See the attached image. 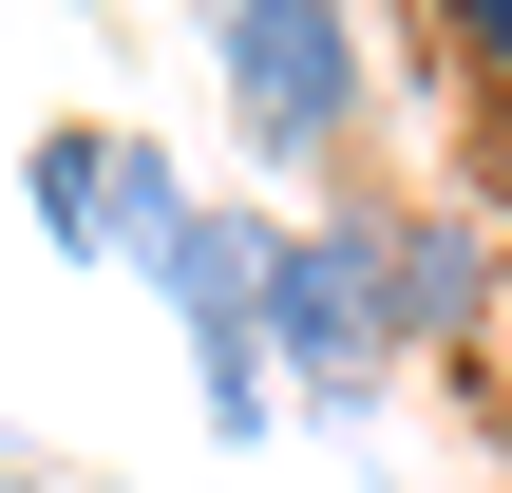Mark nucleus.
Here are the masks:
<instances>
[{"label": "nucleus", "instance_id": "2", "mask_svg": "<svg viewBox=\"0 0 512 493\" xmlns=\"http://www.w3.org/2000/svg\"><path fill=\"white\" fill-rule=\"evenodd\" d=\"M209 95H228L247 171H323V152H361L380 57H361V19H323V0H228V19H209Z\"/></svg>", "mask_w": 512, "mask_h": 493}, {"label": "nucleus", "instance_id": "4", "mask_svg": "<svg viewBox=\"0 0 512 493\" xmlns=\"http://www.w3.org/2000/svg\"><path fill=\"white\" fill-rule=\"evenodd\" d=\"M380 285H399V342H475L494 323V228L475 209H380Z\"/></svg>", "mask_w": 512, "mask_h": 493}, {"label": "nucleus", "instance_id": "3", "mask_svg": "<svg viewBox=\"0 0 512 493\" xmlns=\"http://www.w3.org/2000/svg\"><path fill=\"white\" fill-rule=\"evenodd\" d=\"M171 190H190V171H171L152 133H114V114H57V133L19 152V209H38L57 247H114V266L152 247V209H171Z\"/></svg>", "mask_w": 512, "mask_h": 493}, {"label": "nucleus", "instance_id": "1", "mask_svg": "<svg viewBox=\"0 0 512 493\" xmlns=\"http://www.w3.org/2000/svg\"><path fill=\"white\" fill-rule=\"evenodd\" d=\"M266 380L361 418L399 380V285H380V209H266Z\"/></svg>", "mask_w": 512, "mask_h": 493}, {"label": "nucleus", "instance_id": "5", "mask_svg": "<svg viewBox=\"0 0 512 493\" xmlns=\"http://www.w3.org/2000/svg\"><path fill=\"white\" fill-rule=\"evenodd\" d=\"M456 57H475V76L512 95V0H456Z\"/></svg>", "mask_w": 512, "mask_h": 493}]
</instances>
